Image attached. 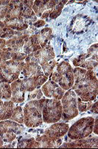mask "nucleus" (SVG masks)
Wrapping results in <instances>:
<instances>
[{"mask_svg": "<svg viewBox=\"0 0 98 149\" xmlns=\"http://www.w3.org/2000/svg\"><path fill=\"white\" fill-rule=\"evenodd\" d=\"M75 81L71 87L76 95L84 102H92L97 95V75L94 70L80 67L72 69Z\"/></svg>", "mask_w": 98, "mask_h": 149, "instance_id": "nucleus-1", "label": "nucleus"}, {"mask_svg": "<svg viewBox=\"0 0 98 149\" xmlns=\"http://www.w3.org/2000/svg\"><path fill=\"white\" fill-rule=\"evenodd\" d=\"M46 98L32 100L24 107V123L27 127H37L43 122L42 109Z\"/></svg>", "mask_w": 98, "mask_h": 149, "instance_id": "nucleus-2", "label": "nucleus"}, {"mask_svg": "<svg viewBox=\"0 0 98 149\" xmlns=\"http://www.w3.org/2000/svg\"><path fill=\"white\" fill-rule=\"evenodd\" d=\"M51 80L58 84L62 89L67 91L72 87L75 81L71 65L67 61L57 63L56 68L51 74Z\"/></svg>", "mask_w": 98, "mask_h": 149, "instance_id": "nucleus-3", "label": "nucleus"}, {"mask_svg": "<svg viewBox=\"0 0 98 149\" xmlns=\"http://www.w3.org/2000/svg\"><path fill=\"white\" fill-rule=\"evenodd\" d=\"M95 119L93 117H85L79 119L69 128L67 136L71 140H78L88 137L93 132Z\"/></svg>", "mask_w": 98, "mask_h": 149, "instance_id": "nucleus-4", "label": "nucleus"}, {"mask_svg": "<svg viewBox=\"0 0 98 149\" xmlns=\"http://www.w3.org/2000/svg\"><path fill=\"white\" fill-rule=\"evenodd\" d=\"M24 62H18L10 59L0 64V81L11 84L20 76Z\"/></svg>", "mask_w": 98, "mask_h": 149, "instance_id": "nucleus-5", "label": "nucleus"}, {"mask_svg": "<svg viewBox=\"0 0 98 149\" xmlns=\"http://www.w3.org/2000/svg\"><path fill=\"white\" fill-rule=\"evenodd\" d=\"M61 102L55 98H46L42 109V118L45 123H55L61 119Z\"/></svg>", "mask_w": 98, "mask_h": 149, "instance_id": "nucleus-6", "label": "nucleus"}, {"mask_svg": "<svg viewBox=\"0 0 98 149\" xmlns=\"http://www.w3.org/2000/svg\"><path fill=\"white\" fill-rule=\"evenodd\" d=\"M78 95L71 89L67 90L61 98L62 116L63 121H69L74 119L78 115V106H77Z\"/></svg>", "mask_w": 98, "mask_h": 149, "instance_id": "nucleus-7", "label": "nucleus"}, {"mask_svg": "<svg viewBox=\"0 0 98 149\" xmlns=\"http://www.w3.org/2000/svg\"><path fill=\"white\" fill-rule=\"evenodd\" d=\"M23 130V126L18 122L7 119L0 121V136L4 142H13Z\"/></svg>", "mask_w": 98, "mask_h": 149, "instance_id": "nucleus-8", "label": "nucleus"}, {"mask_svg": "<svg viewBox=\"0 0 98 149\" xmlns=\"http://www.w3.org/2000/svg\"><path fill=\"white\" fill-rule=\"evenodd\" d=\"M75 67H80L86 70H94L97 66V44L90 47L86 54H81L73 60Z\"/></svg>", "mask_w": 98, "mask_h": 149, "instance_id": "nucleus-9", "label": "nucleus"}, {"mask_svg": "<svg viewBox=\"0 0 98 149\" xmlns=\"http://www.w3.org/2000/svg\"><path fill=\"white\" fill-rule=\"evenodd\" d=\"M54 58H55V53H54L53 48L50 45L47 44V46L42 48L38 51L27 54L24 61L25 63L35 62L38 63L41 66L43 63L51 61Z\"/></svg>", "mask_w": 98, "mask_h": 149, "instance_id": "nucleus-10", "label": "nucleus"}, {"mask_svg": "<svg viewBox=\"0 0 98 149\" xmlns=\"http://www.w3.org/2000/svg\"><path fill=\"white\" fill-rule=\"evenodd\" d=\"M22 79V86L25 92H32L36 89H39L45 82L47 81L48 77H47L44 73L39 74H35L31 76L26 77Z\"/></svg>", "mask_w": 98, "mask_h": 149, "instance_id": "nucleus-11", "label": "nucleus"}, {"mask_svg": "<svg viewBox=\"0 0 98 149\" xmlns=\"http://www.w3.org/2000/svg\"><path fill=\"white\" fill-rule=\"evenodd\" d=\"M41 90L47 98H55L58 100H61L65 93V90L52 80L45 82L42 86Z\"/></svg>", "mask_w": 98, "mask_h": 149, "instance_id": "nucleus-12", "label": "nucleus"}, {"mask_svg": "<svg viewBox=\"0 0 98 149\" xmlns=\"http://www.w3.org/2000/svg\"><path fill=\"white\" fill-rule=\"evenodd\" d=\"M55 4V1H35L32 8L38 17L47 19L50 16Z\"/></svg>", "mask_w": 98, "mask_h": 149, "instance_id": "nucleus-13", "label": "nucleus"}, {"mask_svg": "<svg viewBox=\"0 0 98 149\" xmlns=\"http://www.w3.org/2000/svg\"><path fill=\"white\" fill-rule=\"evenodd\" d=\"M69 128V126L68 124L64 122L62 123L55 122L45 130L44 134L52 139H59L67 134Z\"/></svg>", "mask_w": 98, "mask_h": 149, "instance_id": "nucleus-14", "label": "nucleus"}, {"mask_svg": "<svg viewBox=\"0 0 98 149\" xmlns=\"http://www.w3.org/2000/svg\"><path fill=\"white\" fill-rule=\"evenodd\" d=\"M10 88H11V101L14 103H22L24 101L25 90L22 86V79L18 78L10 84Z\"/></svg>", "mask_w": 98, "mask_h": 149, "instance_id": "nucleus-15", "label": "nucleus"}, {"mask_svg": "<svg viewBox=\"0 0 98 149\" xmlns=\"http://www.w3.org/2000/svg\"><path fill=\"white\" fill-rule=\"evenodd\" d=\"M5 27L9 28L14 31H23L30 27V23L25 20L23 17H17V18L7 19L3 21Z\"/></svg>", "mask_w": 98, "mask_h": 149, "instance_id": "nucleus-16", "label": "nucleus"}, {"mask_svg": "<svg viewBox=\"0 0 98 149\" xmlns=\"http://www.w3.org/2000/svg\"><path fill=\"white\" fill-rule=\"evenodd\" d=\"M63 148H97V136L91 138H83V139L73 140V142L64 143Z\"/></svg>", "mask_w": 98, "mask_h": 149, "instance_id": "nucleus-17", "label": "nucleus"}, {"mask_svg": "<svg viewBox=\"0 0 98 149\" xmlns=\"http://www.w3.org/2000/svg\"><path fill=\"white\" fill-rule=\"evenodd\" d=\"M52 31L50 28H45L40 31L35 33L33 35L34 43L37 46H40L41 48H44L47 46L49 41L52 37Z\"/></svg>", "mask_w": 98, "mask_h": 149, "instance_id": "nucleus-18", "label": "nucleus"}, {"mask_svg": "<svg viewBox=\"0 0 98 149\" xmlns=\"http://www.w3.org/2000/svg\"><path fill=\"white\" fill-rule=\"evenodd\" d=\"M35 139L38 142V148H58L62 143V140L61 138L52 139L45 134L39 136Z\"/></svg>", "mask_w": 98, "mask_h": 149, "instance_id": "nucleus-19", "label": "nucleus"}, {"mask_svg": "<svg viewBox=\"0 0 98 149\" xmlns=\"http://www.w3.org/2000/svg\"><path fill=\"white\" fill-rule=\"evenodd\" d=\"M42 73L44 72L42 71V66L38 63L32 62V63H24V66L23 70H22L21 74H22V76L24 78H26V77L31 76V75L42 74Z\"/></svg>", "mask_w": 98, "mask_h": 149, "instance_id": "nucleus-20", "label": "nucleus"}, {"mask_svg": "<svg viewBox=\"0 0 98 149\" xmlns=\"http://www.w3.org/2000/svg\"><path fill=\"white\" fill-rule=\"evenodd\" d=\"M14 104L12 101L3 102L0 99V121L10 119L14 111Z\"/></svg>", "mask_w": 98, "mask_h": 149, "instance_id": "nucleus-21", "label": "nucleus"}, {"mask_svg": "<svg viewBox=\"0 0 98 149\" xmlns=\"http://www.w3.org/2000/svg\"><path fill=\"white\" fill-rule=\"evenodd\" d=\"M24 34V32L23 31H14L9 28L4 27L0 30V37L2 39H5L6 40H10L11 38H14L15 37L18 36H22Z\"/></svg>", "mask_w": 98, "mask_h": 149, "instance_id": "nucleus-22", "label": "nucleus"}, {"mask_svg": "<svg viewBox=\"0 0 98 149\" xmlns=\"http://www.w3.org/2000/svg\"><path fill=\"white\" fill-rule=\"evenodd\" d=\"M12 93L10 84L0 81V99L9 100L11 98Z\"/></svg>", "mask_w": 98, "mask_h": 149, "instance_id": "nucleus-23", "label": "nucleus"}, {"mask_svg": "<svg viewBox=\"0 0 98 149\" xmlns=\"http://www.w3.org/2000/svg\"><path fill=\"white\" fill-rule=\"evenodd\" d=\"M10 120L14 121L19 124L24 123V113L21 106H17L14 109V111L12 113L11 116L10 117Z\"/></svg>", "mask_w": 98, "mask_h": 149, "instance_id": "nucleus-24", "label": "nucleus"}, {"mask_svg": "<svg viewBox=\"0 0 98 149\" xmlns=\"http://www.w3.org/2000/svg\"><path fill=\"white\" fill-rule=\"evenodd\" d=\"M57 65V62L54 59L51 60L50 61H47L46 63H43V64L41 65L42 69V71H43L44 74L46 75L47 77H49L51 75L52 72H53L54 69L55 68Z\"/></svg>", "mask_w": 98, "mask_h": 149, "instance_id": "nucleus-25", "label": "nucleus"}, {"mask_svg": "<svg viewBox=\"0 0 98 149\" xmlns=\"http://www.w3.org/2000/svg\"><path fill=\"white\" fill-rule=\"evenodd\" d=\"M66 2H67V1H55V5L49 17L51 19H56L61 13L63 5L66 4Z\"/></svg>", "mask_w": 98, "mask_h": 149, "instance_id": "nucleus-26", "label": "nucleus"}, {"mask_svg": "<svg viewBox=\"0 0 98 149\" xmlns=\"http://www.w3.org/2000/svg\"><path fill=\"white\" fill-rule=\"evenodd\" d=\"M92 104V102H84L81 100V98L78 96L77 98V106H78V111L86 112L90 110Z\"/></svg>", "mask_w": 98, "mask_h": 149, "instance_id": "nucleus-27", "label": "nucleus"}, {"mask_svg": "<svg viewBox=\"0 0 98 149\" xmlns=\"http://www.w3.org/2000/svg\"><path fill=\"white\" fill-rule=\"evenodd\" d=\"M12 51L7 48H5L0 50V64L3 62L11 59Z\"/></svg>", "mask_w": 98, "mask_h": 149, "instance_id": "nucleus-28", "label": "nucleus"}, {"mask_svg": "<svg viewBox=\"0 0 98 149\" xmlns=\"http://www.w3.org/2000/svg\"><path fill=\"white\" fill-rule=\"evenodd\" d=\"M28 98L29 99H30V100H32V99L38 100V99L43 98V93H42L40 88L36 89V90L29 93Z\"/></svg>", "mask_w": 98, "mask_h": 149, "instance_id": "nucleus-29", "label": "nucleus"}, {"mask_svg": "<svg viewBox=\"0 0 98 149\" xmlns=\"http://www.w3.org/2000/svg\"><path fill=\"white\" fill-rule=\"evenodd\" d=\"M27 57V54L22 52H12L11 59L14 61H18V62H22L25 60Z\"/></svg>", "mask_w": 98, "mask_h": 149, "instance_id": "nucleus-30", "label": "nucleus"}, {"mask_svg": "<svg viewBox=\"0 0 98 149\" xmlns=\"http://www.w3.org/2000/svg\"><path fill=\"white\" fill-rule=\"evenodd\" d=\"M45 24H46L45 21L38 20V21H36L35 22H34L33 26H35V27H36V28H40V27H42V26H44Z\"/></svg>", "mask_w": 98, "mask_h": 149, "instance_id": "nucleus-31", "label": "nucleus"}, {"mask_svg": "<svg viewBox=\"0 0 98 149\" xmlns=\"http://www.w3.org/2000/svg\"><path fill=\"white\" fill-rule=\"evenodd\" d=\"M90 110L95 113H97V102L96 101L95 104H91V107L90 108Z\"/></svg>", "mask_w": 98, "mask_h": 149, "instance_id": "nucleus-32", "label": "nucleus"}, {"mask_svg": "<svg viewBox=\"0 0 98 149\" xmlns=\"http://www.w3.org/2000/svg\"><path fill=\"white\" fill-rule=\"evenodd\" d=\"M97 117L95 118V121L94 122V127H93V131L95 134H98V130H97Z\"/></svg>", "mask_w": 98, "mask_h": 149, "instance_id": "nucleus-33", "label": "nucleus"}, {"mask_svg": "<svg viewBox=\"0 0 98 149\" xmlns=\"http://www.w3.org/2000/svg\"><path fill=\"white\" fill-rule=\"evenodd\" d=\"M5 44H6V40L2 39L0 37V50L5 48Z\"/></svg>", "mask_w": 98, "mask_h": 149, "instance_id": "nucleus-34", "label": "nucleus"}, {"mask_svg": "<svg viewBox=\"0 0 98 149\" xmlns=\"http://www.w3.org/2000/svg\"><path fill=\"white\" fill-rule=\"evenodd\" d=\"M5 17H6L5 12L0 8V21H2V22H3L5 19Z\"/></svg>", "mask_w": 98, "mask_h": 149, "instance_id": "nucleus-35", "label": "nucleus"}, {"mask_svg": "<svg viewBox=\"0 0 98 149\" xmlns=\"http://www.w3.org/2000/svg\"><path fill=\"white\" fill-rule=\"evenodd\" d=\"M5 27V25H4V22L2 21H0V30Z\"/></svg>", "mask_w": 98, "mask_h": 149, "instance_id": "nucleus-36", "label": "nucleus"}, {"mask_svg": "<svg viewBox=\"0 0 98 149\" xmlns=\"http://www.w3.org/2000/svg\"><path fill=\"white\" fill-rule=\"evenodd\" d=\"M4 144V141L2 140V139L1 138V136H0V147H2V146H3Z\"/></svg>", "mask_w": 98, "mask_h": 149, "instance_id": "nucleus-37", "label": "nucleus"}]
</instances>
